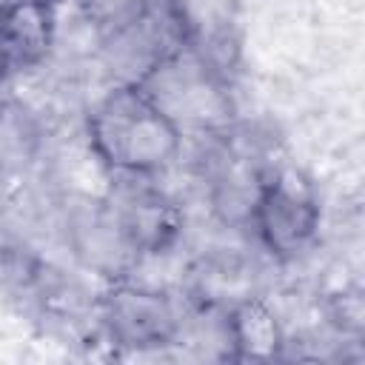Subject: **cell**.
Listing matches in <instances>:
<instances>
[{
	"mask_svg": "<svg viewBox=\"0 0 365 365\" xmlns=\"http://www.w3.org/2000/svg\"><path fill=\"white\" fill-rule=\"evenodd\" d=\"M54 43L51 0H6L0 3V48L11 71L31 68L46 60Z\"/></svg>",
	"mask_w": 365,
	"mask_h": 365,
	"instance_id": "cell-5",
	"label": "cell"
},
{
	"mask_svg": "<svg viewBox=\"0 0 365 365\" xmlns=\"http://www.w3.org/2000/svg\"><path fill=\"white\" fill-rule=\"evenodd\" d=\"M114 228L134 251H160L177 234V214L157 194L143 191L123 202Z\"/></svg>",
	"mask_w": 365,
	"mask_h": 365,
	"instance_id": "cell-6",
	"label": "cell"
},
{
	"mask_svg": "<svg viewBox=\"0 0 365 365\" xmlns=\"http://www.w3.org/2000/svg\"><path fill=\"white\" fill-rule=\"evenodd\" d=\"M225 331L237 359H274L282 348V328L277 317L257 299L234 305Z\"/></svg>",
	"mask_w": 365,
	"mask_h": 365,
	"instance_id": "cell-7",
	"label": "cell"
},
{
	"mask_svg": "<svg viewBox=\"0 0 365 365\" xmlns=\"http://www.w3.org/2000/svg\"><path fill=\"white\" fill-rule=\"evenodd\" d=\"M137 86L177 123L182 131L185 125L194 128H220L231 120V100L211 66L182 48L168 51L157 60Z\"/></svg>",
	"mask_w": 365,
	"mask_h": 365,
	"instance_id": "cell-2",
	"label": "cell"
},
{
	"mask_svg": "<svg viewBox=\"0 0 365 365\" xmlns=\"http://www.w3.org/2000/svg\"><path fill=\"white\" fill-rule=\"evenodd\" d=\"M11 68H9V60H6V54H3V48H0V80L9 74Z\"/></svg>",
	"mask_w": 365,
	"mask_h": 365,
	"instance_id": "cell-8",
	"label": "cell"
},
{
	"mask_svg": "<svg viewBox=\"0 0 365 365\" xmlns=\"http://www.w3.org/2000/svg\"><path fill=\"white\" fill-rule=\"evenodd\" d=\"M248 217L271 254L294 257L317 234L319 205L302 174L285 168L257 182Z\"/></svg>",
	"mask_w": 365,
	"mask_h": 365,
	"instance_id": "cell-3",
	"label": "cell"
},
{
	"mask_svg": "<svg viewBox=\"0 0 365 365\" xmlns=\"http://www.w3.org/2000/svg\"><path fill=\"white\" fill-rule=\"evenodd\" d=\"M88 134L97 157L108 168L134 177L160 171L182 145L177 123L137 83L117 86L94 106Z\"/></svg>",
	"mask_w": 365,
	"mask_h": 365,
	"instance_id": "cell-1",
	"label": "cell"
},
{
	"mask_svg": "<svg viewBox=\"0 0 365 365\" xmlns=\"http://www.w3.org/2000/svg\"><path fill=\"white\" fill-rule=\"evenodd\" d=\"M103 319L111 339L125 348L165 345L177 331L171 302L157 291L131 285H123L106 297Z\"/></svg>",
	"mask_w": 365,
	"mask_h": 365,
	"instance_id": "cell-4",
	"label": "cell"
}]
</instances>
